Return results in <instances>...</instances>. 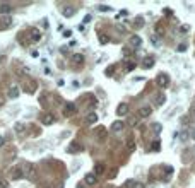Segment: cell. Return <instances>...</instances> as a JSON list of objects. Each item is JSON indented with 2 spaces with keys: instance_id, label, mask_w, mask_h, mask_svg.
<instances>
[{
  "instance_id": "6da1fadb",
  "label": "cell",
  "mask_w": 195,
  "mask_h": 188,
  "mask_svg": "<svg viewBox=\"0 0 195 188\" xmlns=\"http://www.w3.org/2000/svg\"><path fill=\"white\" fill-rule=\"evenodd\" d=\"M156 84H158L161 89H164V87H168L169 86V75L166 72H161V74H158V77H156Z\"/></svg>"
},
{
  "instance_id": "7a4b0ae2",
  "label": "cell",
  "mask_w": 195,
  "mask_h": 188,
  "mask_svg": "<svg viewBox=\"0 0 195 188\" xmlns=\"http://www.w3.org/2000/svg\"><path fill=\"white\" fill-rule=\"evenodd\" d=\"M84 183H86V185H89V186H93V185H96V183H98V178H96L94 173H89V174H86Z\"/></svg>"
},
{
  "instance_id": "3957f363",
  "label": "cell",
  "mask_w": 195,
  "mask_h": 188,
  "mask_svg": "<svg viewBox=\"0 0 195 188\" xmlns=\"http://www.w3.org/2000/svg\"><path fill=\"white\" fill-rule=\"evenodd\" d=\"M17 96H19V87H17V86H11V87H9V91H7V98L16 99Z\"/></svg>"
},
{
  "instance_id": "277c9868",
  "label": "cell",
  "mask_w": 195,
  "mask_h": 188,
  "mask_svg": "<svg viewBox=\"0 0 195 188\" xmlns=\"http://www.w3.org/2000/svg\"><path fill=\"white\" fill-rule=\"evenodd\" d=\"M41 123H43V125H52V123H55V116H53L52 113L43 115L41 116Z\"/></svg>"
},
{
  "instance_id": "5b68a950",
  "label": "cell",
  "mask_w": 195,
  "mask_h": 188,
  "mask_svg": "<svg viewBox=\"0 0 195 188\" xmlns=\"http://www.w3.org/2000/svg\"><path fill=\"white\" fill-rule=\"evenodd\" d=\"M127 113H128V105H127V103H120V105H118V108H116V115L125 116Z\"/></svg>"
},
{
  "instance_id": "8992f818",
  "label": "cell",
  "mask_w": 195,
  "mask_h": 188,
  "mask_svg": "<svg viewBox=\"0 0 195 188\" xmlns=\"http://www.w3.org/2000/svg\"><path fill=\"white\" fill-rule=\"evenodd\" d=\"M130 45H132L134 48H139L142 45V38L137 36V34H132V36H130Z\"/></svg>"
},
{
  "instance_id": "52a82bcc",
  "label": "cell",
  "mask_w": 195,
  "mask_h": 188,
  "mask_svg": "<svg viewBox=\"0 0 195 188\" xmlns=\"http://www.w3.org/2000/svg\"><path fill=\"white\" fill-rule=\"evenodd\" d=\"M62 14H63V17H72L75 14V9L74 7H70V5H65L62 9Z\"/></svg>"
},
{
  "instance_id": "ba28073f",
  "label": "cell",
  "mask_w": 195,
  "mask_h": 188,
  "mask_svg": "<svg viewBox=\"0 0 195 188\" xmlns=\"http://www.w3.org/2000/svg\"><path fill=\"white\" fill-rule=\"evenodd\" d=\"M151 106H144V108H140V110H139V116H140V118H147L149 115H151Z\"/></svg>"
},
{
  "instance_id": "9c48e42d",
  "label": "cell",
  "mask_w": 195,
  "mask_h": 188,
  "mask_svg": "<svg viewBox=\"0 0 195 188\" xmlns=\"http://www.w3.org/2000/svg\"><path fill=\"white\" fill-rule=\"evenodd\" d=\"M153 67H154V58H153V57L144 58V62H142V68H153Z\"/></svg>"
},
{
  "instance_id": "30bf717a",
  "label": "cell",
  "mask_w": 195,
  "mask_h": 188,
  "mask_svg": "<svg viewBox=\"0 0 195 188\" xmlns=\"http://www.w3.org/2000/svg\"><path fill=\"white\" fill-rule=\"evenodd\" d=\"M123 121H115L113 125H111V132H115V133H118V132H121L123 130Z\"/></svg>"
},
{
  "instance_id": "8fae6325",
  "label": "cell",
  "mask_w": 195,
  "mask_h": 188,
  "mask_svg": "<svg viewBox=\"0 0 195 188\" xmlns=\"http://www.w3.org/2000/svg\"><path fill=\"white\" fill-rule=\"evenodd\" d=\"M24 176V171H22V168L19 166V168H14V171H12V178L14 180H19V178H22Z\"/></svg>"
},
{
  "instance_id": "7c38bea8",
  "label": "cell",
  "mask_w": 195,
  "mask_h": 188,
  "mask_svg": "<svg viewBox=\"0 0 195 188\" xmlns=\"http://www.w3.org/2000/svg\"><path fill=\"white\" fill-rule=\"evenodd\" d=\"M72 60H74V63H77V65H82V63H84V55L75 53L74 57H72Z\"/></svg>"
},
{
  "instance_id": "4fadbf2b",
  "label": "cell",
  "mask_w": 195,
  "mask_h": 188,
  "mask_svg": "<svg viewBox=\"0 0 195 188\" xmlns=\"http://www.w3.org/2000/svg\"><path fill=\"white\" fill-rule=\"evenodd\" d=\"M75 111V105H72V103H67L65 105V115H72Z\"/></svg>"
},
{
  "instance_id": "5bb4252c",
  "label": "cell",
  "mask_w": 195,
  "mask_h": 188,
  "mask_svg": "<svg viewBox=\"0 0 195 188\" xmlns=\"http://www.w3.org/2000/svg\"><path fill=\"white\" fill-rule=\"evenodd\" d=\"M31 38L34 39V41H38V39L41 38V33H39V29H31Z\"/></svg>"
},
{
  "instance_id": "9a60e30c",
  "label": "cell",
  "mask_w": 195,
  "mask_h": 188,
  "mask_svg": "<svg viewBox=\"0 0 195 188\" xmlns=\"http://www.w3.org/2000/svg\"><path fill=\"white\" fill-rule=\"evenodd\" d=\"M11 11H12L11 5H5V4H2V5H0V14H9Z\"/></svg>"
},
{
  "instance_id": "2e32d148",
  "label": "cell",
  "mask_w": 195,
  "mask_h": 188,
  "mask_svg": "<svg viewBox=\"0 0 195 188\" xmlns=\"http://www.w3.org/2000/svg\"><path fill=\"white\" fill-rule=\"evenodd\" d=\"M16 132H17V133H26V125H24V123H17V125H16Z\"/></svg>"
},
{
  "instance_id": "e0dca14e",
  "label": "cell",
  "mask_w": 195,
  "mask_h": 188,
  "mask_svg": "<svg viewBox=\"0 0 195 188\" xmlns=\"http://www.w3.org/2000/svg\"><path fill=\"white\" fill-rule=\"evenodd\" d=\"M96 121H98V115H96V113H91V115L87 116V123L93 125V123H96Z\"/></svg>"
},
{
  "instance_id": "ac0fdd59",
  "label": "cell",
  "mask_w": 195,
  "mask_h": 188,
  "mask_svg": "<svg viewBox=\"0 0 195 188\" xmlns=\"http://www.w3.org/2000/svg\"><path fill=\"white\" fill-rule=\"evenodd\" d=\"M161 130H163V125H161V123H154V125H153V132H154V133H161Z\"/></svg>"
},
{
  "instance_id": "d6986e66",
  "label": "cell",
  "mask_w": 195,
  "mask_h": 188,
  "mask_svg": "<svg viewBox=\"0 0 195 188\" xmlns=\"http://www.w3.org/2000/svg\"><path fill=\"white\" fill-rule=\"evenodd\" d=\"M135 67H137V65H135L134 62H128V63L125 65V72H132V70H134Z\"/></svg>"
},
{
  "instance_id": "ffe728a7",
  "label": "cell",
  "mask_w": 195,
  "mask_h": 188,
  "mask_svg": "<svg viewBox=\"0 0 195 188\" xmlns=\"http://www.w3.org/2000/svg\"><path fill=\"white\" fill-rule=\"evenodd\" d=\"M101 173H105V166H103V164H96L94 174H101Z\"/></svg>"
},
{
  "instance_id": "44dd1931",
  "label": "cell",
  "mask_w": 195,
  "mask_h": 188,
  "mask_svg": "<svg viewBox=\"0 0 195 188\" xmlns=\"http://www.w3.org/2000/svg\"><path fill=\"white\" fill-rule=\"evenodd\" d=\"M137 123H139V116H132V118L128 120V125L130 127H135Z\"/></svg>"
},
{
  "instance_id": "7402d4cb",
  "label": "cell",
  "mask_w": 195,
  "mask_h": 188,
  "mask_svg": "<svg viewBox=\"0 0 195 188\" xmlns=\"http://www.w3.org/2000/svg\"><path fill=\"white\" fill-rule=\"evenodd\" d=\"M151 149H153V151H159V149H161V144H159V140H154L153 146H151Z\"/></svg>"
},
{
  "instance_id": "603a6c76",
  "label": "cell",
  "mask_w": 195,
  "mask_h": 188,
  "mask_svg": "<svg viewBox=\"0 0 195 188\" xmlns=\"http://www.w3.org/2000/svg\"><path fill=\"white\" fill-rule=\"evenodd\" d=\"M12 21H11V17H4V21H2V27H5V26H11Z\"/></svg>"
},
{
  "instance_id": "cb8c5ba5",
  "label": "cell",
  "mask_w": 195,
  "mask_h": 188,
  "mask_svg": "<svg viewBox=\"0 0 195 188\" xmlns=\"http://www.w3.org/2000/svg\"><path fill=\"white\" fill-rule=\"evenodd\" d=\"M99 41H101V43H108V41H110V38L106 36V34H101V36H99Z\"/></svg>"
},
{
  "instance_id": "d4e9b609",
  "label": "cell",
  "mask_w": 195,
  "mask_h": 188,
  "mask_svg": "<svg viewBox=\"0 0 195 188\" xmlns=\"http://www.w3.org/2000/svg\"><path fill=\"white\" fill-rule=\"evenodd\" d=\"M127 147H128L130 151H134V149H135V144H134L132 140H128V142H127Z\"/></svg>"
},
{
  "instance_id": "484cf974",
  "label": "cell",
  "mask_w": 195,
  "mask_h": 188,
  "mask_svg": "<svg viewBox=\"0 0 195 188\" xmlns=\"http://www.w3.org/2000/svg\"><path fill=\"white\" fill-rule=\"evenodd\" d=\"M185 50H187V45H180V46L176 48V52H180V53H181V52H185Z\"/></svg>"
},
{
  "instance_id": "4316f807",
  "label": "cell",
  "mask_w": 195,
  "mask_h": 188,
  "mask_svg": "<svg viewBox=\"0 0 195 188\" xmlns=\"http://www.w3.org/2000/svg\"><path fill=\"white\" fill-rule=\"evenodd\" d=\"M188 29H190V26H181L180 27V33H188Z\"/></svg>"
},
{
  "instance_id": "83f0119b",
  "label": "cell",
  "mask_w": 195,
  "mask_h": 188,
  "mask_svg": "<svg viewBox=\"0 0 195 188\" xmlns=\"http://www.w3.org/2000/svg\"><path fill=\"white\" fill-rule=\"evenodd\" d=\"M63 36H65V38H70V36H72V31H70V29L63 31Z\"/></svg>"
},
{
  "instance_id": "f1b7e54d",
  "label": "cell",
  "mask_w": 195,
  "mask_h": 188,
  "mask_svg": "<svg viewBox=\"0 0 195 188\" xmlns=\"http://www.w3.org/2000/svg\"><path fill=\"white\" fill-rule=\"evenodd\" d=\"M99 11H101V12H110L111 9H110V7H103V5H99Z\"/></svg>"
},
{
  "instance_id": "f546056e",
  "label": "cell",
  "mask_w": 195,
  "mask_h": 188,
  "mask_svg": "<svg viewBox=\"0 0 195 188\" xmlns=\"http://www.w3.org/2000/svg\"><path fill=\"white\" fill-rule=\"evenodd\" d=\"M0 188H9V185H7V181H0Z\"/></svg>"
},
{
  "instance_id": "4dcf8cb0",
  "label": "cell",
  "mask_w": 195,
  "mask_h": 188,
  "mask_svg": "<svg viewBox=\"0 0 195 188\" xmlns=\"http://www.w3.org/2000/svg\"><path fill=\"white\" fill-rule=\"evenodd\" d=\"M105 137H106V132H105V130L99 132V139H105Z\"/></svg>"
},
{
  "instance_id": "1f68e13d",
  "label": "cell",
  "mask_w": 195,
  "mask_h": 188,
  "mask_svg": "<svg viewBox=\"0 0 195 188\" xmlns=\"http://www.w3.org/2000/svg\"><path fill=\"white\" fill-rule=\"evenodd\" d=\"M4 144H5V139H4V137H0V147L4 146Z\"/></svg>"
},
{
  "instance_id": "d6a6232c",
  "label": "cell",
  "mask_w": 195,
  "mask_h": 188,
  "mask_svg": "<svg viewBox=\"0 0 195 188\" xmlns=\"http://www.w3.org/2000/svg\"><path fill=\"white\" fill-rule=\"evenodd\" d=\"M89 21H91V16H89V14H87V16L84 17V22H89Z\"/></svg>"
},
{
  "instance_id": "836d02e7",
  "label": "cell",
  "mask_w": 195,
  "mask_h": 188,
  "mask_svg": "<svg viewBox=\"0 0 195 188\" xmlns=\"http://www.w3.org/2000/svg\"><path fill=\"white\" fill-rule=\"evenodd\" d=\"M192 139H193V140H195V130L192 132Z\"/></svg>"
},
{
  "instance_id": "e575fe53",
  "label": "cell",
  "mask_w": 195,
  "mask_h": 188,
  "mask_svg": "<svg viewBox=\"0 0 195 188\" xmlns=\"http://www.w3.org/2000/svg\"><path fill=\"white\" fill-rule=\"evenodd\" d=\"M0 106H2V101H0Z\"/></svg>"
}]
</instances>
